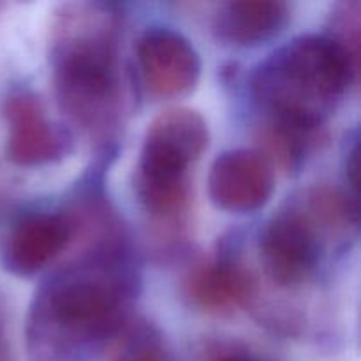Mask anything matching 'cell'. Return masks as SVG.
<instances>
[{
  "label": "cell",
  "mask_w": 361,
  "mask_h": 361,
  "mask_svg": "<svg viewBox=\"0 0 361 361\" xmlns=\"http://www.w3.org/2000/svg\"><path fill=\"white\" fill-rule=\"evenodd\" d=\"M137 274L118 235L60 268L35 293L27 319L30 361H92L122 331Z\"/></svg>",
  "instance_id": "1"
},
{
  "label": "cell",
  "mask_w": 361,
  "mask_h": 361,
  "mask_svg": "<svg viewBox=\"0 0 361 361\" xmlns=\"http://www.w3.org/2000/svg\"><path fill=\"white\" fill-rule=\"evenodd\" d=\"M49 56L60 111L88 136L108 137L122 113L118 14L101 4L63 6Z\"/></svg>",
  "instance_id": "2"
},
{
  "label": "cell",
  "mask_w": 361,
  "mask_h": 361,
  "mask_svg": "<svg viewBox=\"0 0 361 361\" xmlns=\"http://www.w3.org/2000/svg\"><path fill=\"white\" fill-rule=\"evenodd\" d=\"M358 67L328 35H302L254 69L250 92L270 120L316 133L356 80Z\"/></svg>",
  "instance_id": "3"
},
{
  "label": "cell",
  "mask_w": 361,
  "mask_h": 361,
  "mask_svg": "<svg viewBox=\"0 0 361 361\" xmlns=\"http://www.w3.org/2000/svg\"><path fill=\"white\" fill-rule=\"evenodd\" d=\"M344 242L302 192L264 226L259 240L263 270L281 288H296L312 277L328 247Z\"/></svg>",
  "instance_id": "4"
},
{
  "label": "cell",
  "mask_w": 361,
  "mask_h": 361,
  "mask_svg": "<svg viewBox=\"0 0 361 361\" xmlns=\"http://www.w3.org/2000/svg\"><path fill=\"white\" fill-rule=\"evenodd\" d=\"M7 123L6 155L14 166L35 168L60 161L73 150V134L46 116L34 92L18 88L4 102Z\"/></svg>",
  "instance_id": "5"
},
{
  "label": "cell",
  "mask_w": 361,
  "mask_h": 361,
  "mask_svg": "<svg viewBox=\"0 0 361 361\" xmlns=\"http://www.w3.org/2000/svg\"><path fill=\"white\" fill-rule=\"evenodd\" d=\"M136 55L141 81L157 99L183 97L200 80V55L182 34L168 27L148 28L137 41Z\"/></svg>",
  "instance_id": "6"
},
{
  "label": "cell",
  "mask_w": 361,
  "mask_h": 361,
  "mask_svg": "<svg viewBox=\"0 0 361 361\" xmlns=\"http://www.w3.org/2000/svg\"><path fill=\"white\" fill-rule=\"evenodd\" d=\"M274 168L257 150L236 148L214 161L208 175L212 203L229 214H252L274 194Z\"/></svg>",
  "instance_id": "7"
},
{
  "label": "cell",
  "mask_w": 361,
  "mask_h": 361,
  "mask_svg": "<svg viewBox=\"0 0 361 361\" xmlns=\"http://www.w3.org/2000/svg\"><path fill=\"white\" fill-rule=\"evenodd\" d=\"M208 140V126L200 113L169 108L148 126L137 168L189 173V166L207 150Z\"/></svg>",
  "instance_id": "8"
},
{
  "label": "cell",
  "mask_w": 361,
  "mask_h": 361,
  "mask_svg": "<svg viewBox=\"0 0 361 361\" xmlns=\"http://www.w3.org/2000/svg\"><path fill=\"white\" fill-rule=\"evenodd\" d=\"M69 215L28 214L18 219L2 245V267L14 277H32L48 267L73 240Z\"/></svg>",
  "instance_id": "9"
},
{
  "label": "cell",
  "mask_w": 361,
  "mask_h": 361,
  "mask_svg": "<svg viewBox=\"0 0 361 361\" xmlns=\"http://www.w3.org/2000/svg\"><path fill=\"white\" fill-rule=\"evenodd\" d=\"M254 291L256 282L249 271L226 256L197 261L183 281V295L190 305L210 314H228L249 305Z\"/></svg>",
  "instance_id": "10"
},
{
  "label": "cell",
  "mask_w": 361,
  "mask_h": 361,
  "mask_svg": "<svg viewBox=\"0 0 361 361\" xmlns=\"http://www.w3.org/2000/svg\"><path fill=\"white\" fill-rule=\"evenodd\" d=\"M291 18L286 2L279 0H235L215 13L212 27L219 41L231 46H256L284 30Z\"/></svg>",
  "instance_id": "11"
},
{
  "label": "cell",
  "mask_w": 361,
  "mask_h": 361,
  "mask_svg": "<svg viewBox=\"0 0 361 361\" xmlns=\"http://www.w3.org/2000/svg\"><path fill=\"white\" fill-rule=\"evenodd\" d=\"M136 192L145 210L161 224L182 221L189 208V173H166L137 168Z\"/></svg>",
  "instance_id": "12"
},
{
  "label": "cell",
  "mask_w": 361,
  "mask_h": 361,
  "mask_svg": "<svg viewBox=\"0 0 361 361\" xmlns=\"http://www.w3.org/2000/svg\"><path fill=\"white\" fill-rule=\"evenodd\" d=\"M312 134L310 130L289 123L268 120V123H264L257 134L259 141L257 152L267 159L271 168L277 166L286 173L295 171L305 159Z\"/></svg>",
  "instance_id": "13"
},
{
  "label": "cell",
  "mask_w": 361,
  "mask_h": 361,
  "mask_svg": "<svg viewBox=\"0 0 361 361\" xmlns=\"http://www.w3.org/2000/svg\"><path fill=\"white\" fill-rule=\"evenodd\" d=\"M115 361H171V358L157 331L148 324H143L127 335Z\"/></svg>",
  "instance_id": "14"
},
{
  "label": "cell",
  "mask_w": 361,
  "mask_h": 361,
  "mask_svg": "<svg viewBox=\"0 0 361 361\" xmlns=\"http://www.w3.org/2000/svg\"><path fill=\"white\" fill-rule=\"evenodd\" d=\"M361 6L360 2L342 4L334 14V32L335 35H328L334 39L353 60L360 66V16Z\"/></svg>",
  "instance_id": "15"
},
{
  "label": "cell",
  "mask_w": 361,
  "mask_h": 361,
  "mask_svg": "<svg viewBox=\"0 0 361 361\" xmlns=\"http://www.w3.org/2000/svg\"><path fill=\"white\" fill-rule=\"evenodd\" d=\"M201 361H263L256 356L249 355L243 349L235 348V345H214V348H208L204 351V356Z\"/></svg>",
  "instance_id": "16"
},
{
  "label": "cell",
  "mask_w": 361,
  "mask_h": 361,
  "mask_svg": "<svg viewBox=\"0 0 361 361\" xmlns=\"http://www.w3.org/2000/svg\"><path fill=\"white\" fill-rule=\"evenodd\" d=\"M0 361H13L11 355L9 338H7V321H6V309L0 300Z\"/></svg>",
  "instance_id": "17"
},
{
  "label": "cell",
  "mask_w": 361,
  "mask_h": 361,
  "mask_svg": "<svg viewBox=\"0 0 361 361\" xmlns=\"http://www.w3.org/2000/svg\"><path fill=\"white\" fill-rule=\"evenodd\" d=\"M345 171H348L349 183H351L353 190L356 192V189H358V141H355L351 150H348V164H345Z\"/></svg>",
  "instance_id": "18"
}]
</instances>
